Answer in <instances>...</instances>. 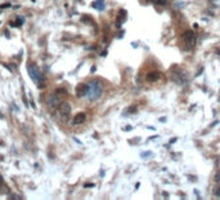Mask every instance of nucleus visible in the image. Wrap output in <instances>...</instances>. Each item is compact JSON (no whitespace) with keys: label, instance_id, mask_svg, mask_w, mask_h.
<instances>
[{"label":"nucleus","instance_id":"obj_1","mask_svg":"<svg viewBox=\"0 0 220 200\" xmlns=\"http://www.w3.org/2000/svg\"><path fill=\"white\" fill-rule=\"evenodd\" d=\"M102 92H103V84L99 80H93L88 84V98L90 101H97L98 98H100Z\"/></svg>","mask_w":220,"mask_h":200},{"label":"nucleus","instance_id":"obj_2","mask_svg":"<svg viewBox=\"0 0 220 200\" xmlns=\"http://www.w3.org/2000/svg\"><path fill=\"white\" fill-rule=\"evenodd\" d=\"M183 41H184V44L187 48H193L197 43V35L194 31L192 30H188L183 34Z\"/></svg>","mask_w":220,"mask_h":200},{"label":"nucleus","instance_id":"obj_3","mask_svg":"<svg viewBox=\"0 0 220 200\" xmlns=\"http://www.w3.org/2000/svg\"><path fill=\"white\" fill-rule=\"evenodd\" d=\"M59 93H61V92L57 90L55 93L49 96V98H48V107H49V109L53 110V109H55L58 105H61V101H62V98L64 97V94H59Z\"/></svg>","mask_w":220,"mask_h":200},{"label":"nucleus","instance_id":"obj_4","mask_svg":"<svg viewBox=\"0 0 220 200\" xmlns=\"http://www.w3.org/2000/svg\"><path fill=\"white\" fill-rule=\"evenodd\" d=\"M70 114H71V105L68 102L61 103V106H59V115L66 120V119L68 118Z\"/></svg>","mask_w":220,"mask_h":200},{"label":"nucleus","instance_id":"obj_5","mask_svg":"<svg viewBox=\"0 0 220 200\" xmlns=\"http://www.w3.org/2000/svg\"><path fill=\"white\" fill-rule=\"evenodd\" d=\"M28 74H30L31 79L34 81H36V83L39 81L40 77H43L41 74H40V71L38 70V67H36V66H28Z\"/></svg>","mask_w":220,"mask_h":200},{"label":"nucleus","instance_id":"obj_6","mask_svg":"<svg viewBox=\"0 0 220 200\" xmlns=\"http://www.w3.org/2000/svg\"><path fill=\"white\" fill-rule=\"evenodd\" d=\"M160 77H161L160 71H151V73L147 74L145 79H147V81H149V83H155V81H157L160 79Z\"/></svg>","mask_w":220,"mask_h":200},{"label":"nucleus","instance_id":"obj_7","mask_svg":"<svg viewBox=\"0 0 220 200\" xmlns=\"http://www.w3.org/2000/svg\"><path fill=\"white\" fill-rule=\"evenodd\" d=\"M88 94V84H79L76 87V96L85 97Z\"/></svg>","mask_w":220,"mask_h":200},{"label":"nucleus","instance_id":"obj_8","mask_svg":"<svg viewBox=\"0 0 220 200\" xmlns=\"http://www.w3.org/2000/svg\"><path fill=\"white\" fill-rule=\"evenodd\" d=\"M85 120H86V115H85V114H84V112H79L77 115L73 118V124H75V125L83 124Z\"/></svg>","mask_w":220,"mask_h":200},{"label":"nucleus","instance_id":"obj_9","mask_svg":"<svg viewBox=\"0 0 220 200\" xmlns=\"http://www.w3.org/2000/svg\"><path fill=\"white\" fill-rule=\"evenodd\" d=\"M125 18H126V10L125 9H121L119 12V18H117V21H116V26L120 27L121 23H122V21H125Z\"/></svg>","mask_w":220,"mask_h":200},{"label":"nucleus","instance_id":"obj_10","mask_svg":"<svg viewBox=\"0 0 220 200\" xmlns=\"http://www.w3.org/2000/svg\"><path fill=\"white\" fill-rule=\"evenodd\" d=\"M93 6L94 8H97V9H99V10H102V9H104V2L103 0H97L95 3H93Z\"/></svg>","mask_w":220,"mask_h":200},{"label":"nucleus","instance_id":"obj_11","mask_svg":"<svg viewBox=\"0 0 220 200\" xmlns=\"http://www.w3.org/2000/svg\"><path fill=\"white\" fill-rule=\"evenodd\" d=\"M153 3H156L158 5H166L167 4V0H153Z\"/></svg>","mask_w":220,"mask_h":200},{"label":"nucleus","instance_id":"obj_12","mask_svg":"<svg viewBox=\"0 0 220 200\" xmlns=\"http://www.w3.org/2000/svg\"><path fill=\"white\" fill-rule=\"evenodd\" d=\"M214 195L218 196V198H220V186H218V187L214 189Z\"/></svg>","mask_w":220,"mask_h":200},{"label":"nucleus","instance_id":"obj_13","mask_svg":"<svg viewBox=\"0 0 220 200\" xmlns=\"http://www.w3.org/2000/svg\"><path fill=\"white\" fill-rule=\"evenodd\" d=\"M136 111V106H131V107H129V109L126 110V112L129 114V112H135Z\"/></svg>","mask_w":220,"mask_h":200},{"label":"nucleus","instance_id":"obj_14","mask_svg":"<svg viewBox=\"0 0 220 200\" xmlns=\"http://www.w3.org/2000/svg\"><path fill=\"white\" fill-rule=\"evenodd\" d=\"M147 155H152V152H143L142 154V158H147Z\"/></svg>","mask_w":220,"mask_h":200},{"label":"nucleus","instance_id":"obj_15","mask_svg":"<svg viewBox=\"0 0 220 200\" xmlns=\"http://www.w3.org/2000/svg\"><path fill=\"white\" fill-rule=\"evenodd\" d=\"M93 186H94L93 183H86V185H85V187H93Z\"/></svg>","mask_w":220,"mask_h":200},{"label":"nucleus","instance_id":"obj_16","mask_svg":"<svg viewBox=\"0 0 220 200\" xmlns=\"http://www.w3.org/2000/svg\"><path fill=\"white\" fill-rule=\"evenodd\" d=\"M215 180H216V181H220V173H218V174H216V177H215Z\"/></svg>","mask_w":220,"mask_h":200},{"label":"nucleus","instance_id":"obj_17","mask_svg":"<svg viewBox=\"0 0 220 200\" xmlns=\"http://www.w3.org/2000/svg\"><path fill=\"white\" fill-rule=\"evenodd\" d=\"M147 3H153V0H145Z\"/></svg>","mask_w":220,"mask_h":200},{"label":"nucleus","instance_id":"obj_18","mask_svg":"<svg viewBox=\"0 0 220 200\" xmlns=\"http://www.w3.org/2000/svg\"><path fill=\"white\" fill-rule=\"evenodd\" d=\"M2 182H3V177H2V176H0V183H2Z\"/></svg>","mask_w":220,"mask_h":200}]
</instances>
